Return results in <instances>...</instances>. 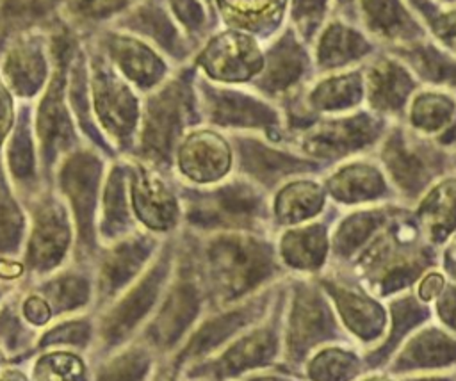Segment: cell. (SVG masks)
Returning <instances> with one entry per match:
<instances>
[{
	"mask_svg": "<svg viewBox=\"0 0 456 381\" xmlns=\"http://www.w3.org/2000/svg\"><path fill=\"white\" fill-rule=\"evenodd\" d=\"M363 7L369 14V21L383 30L401 28L408 23V16L397 0H363Z\"/></svg>",
	"mask_w": 456,
	"mask_h": 381,
	"instance_id": "1",
	"label": "cell"
},
{
	"mask_svg": "<svg viewBox=\"0 0 456 381\" xmlns=\"http://www.w3.org/2000/svg\"><path fill=\"white\" fill-rule=\"evenodd\" d=\"M45 363H48V376L53 381H75L82 369H80V361H77L73 356H52L46 358Z\"/></svg>",
	"mask_w": 456,
	"mask_h": 381,
	"instance_id": "2",
	"label": "cell"
},
{
	"mask_svg": "<svg viewBox=\"0 0 456 381\" xmlns=\"http://www.w3.org/2000/svg\"><path fill=\"white\" fill-rule=\"evenodd\" d=\"M322 7H324V0H296L297 12L306 14V16L321 14Z\"/></svg>",
	"mask_w": 456,
	"mask_h": 381,
	"instance_id": "3",
	"label": "cell"
},
{
	"mask_svg": "<svg viewBox=\"0 0 456 381\" xmlns=\"http://www.w3.org/2000/svg\"><path fill=\"white\" fill-rule=\"evenodd\" d=\"M440 288H442V278L436 276V274H431V276H428V278L424 280V283H422V287H420V296H422L424 299H429V297H433L435 294H438Z\"/></svg>",
	"mask_w": 456,
	"mask_h": 381,
	"instance_id": "4",
	"label": "cell"
}]
</instances>
